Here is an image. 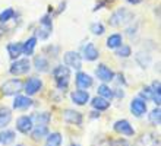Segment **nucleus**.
Masks as SVG:
<instances>
[{
	"instance_id": "1",
	"label": "nucleus",
	"mask_w": 161,
	"mask_h": 146,
	"mask_svg": "<svg viewBox=\"0 0 161 146\" xmlns=\"http://www.w3.org/2000/svg\"><path fill=\"white\" fill-rule=\"evenodd\" d=\"M133 19H135V13L126 8H119L110 15L108 25L111 28H122V26H126L127 24L133 22Z\"/></svg>"
},
{
	"instance_id": "2",
	"label": "nucleus",
	"mask_w": 161,
	"mask_h": 146,
	"mask_svg": "<svg viewBox=\"0 0 161 146\" xmlns=\"http://www.w3.org/2000/svg\"><path fill=\"white\" fill-rule=\"evenodd\" d=\"M32 69V64L30 62V57H19L16 60H12L10 66H9V73L13 78H19V76L28 75Z\"/></svg>"
},
{
	"instance_id": "3",
	"label": "nucleus",
	"mask_w": 161,
	"mask_h": 146,
	"mask_svg": "<svg viewBox=\"0 0 161 146\" xmlns=\"http://www.w3.org/2000/svg\"><path fill=\"white\" fill-rule=\"evenodd\" d=\"M0 92L4 96H15L18 94L24 92V80H21L19 78H12L8 79L2 86H0Z\"/></svg>"
},
{
	"instance_id": "4",
	"label": "nucleus",
	"mask_w": 161,
	"mask_h": 146,
	"mask_svg": "<svg viewBox=\"0 0 161 146\" xmlns=\"http://www.w3.org/2000/svg\"><path fill=\"white\" fill-rule=\"evenodd\" d=\"M44 82L38 76H30L28 79L24 82V94L28 96H34L42 91Z\"/></svg>"
},
{
	"instance_id": "5",
	"label": "nucleus",
	"mask_w": 161,
	"mask_h": 146,
	"mask_svg": "<svg viewBox=\"0 0 161 146\" xmlns=\"http://www.w3.org/2000/svg\"><path fill=\"white\" fill-rule=\"evenodd\" d=\"M113 132L120 134V136H125V138H133V136H136L135 127H133V126L130 124V121L126 120V118H120V120L114 121Z\"/></svg>"
},
{
	"instance_id": "6",
	"label": "nucleus",
	"mask_w": 161,
	"mask_h": 146,
	"mask_svg": "<svg viewBox=\"0 0 161 146\" xmlns=\"http://www.w3.org/2000/svg\"><path fill=\"white\" fill-rule=\"evenodd\" d=\"M116 72L111 69L110 66H107L106 63H98V66L95 67V78L98 80H101L103 84H110L114 80Z\"/></svg>"
},
{
	"instance_id": "7",
	"label": "nucleus",
	"mask_w": 161,
	"mask_h": 146,
	"mask_svg": "<svg viewBox=\"0 0 161 146\" xmlns=\"http://www.w3.org/2000/svg\"><path fill=\"white\" fill-rule=\"evenodd\" d=\"M82 56H80L79 51H66L63 54V64H66L70 69H75V70H80L82 69Z\"/></svg>"
},
{
	"instance_id": "8",
	"label": "nucleus",
	"mask_w": 161,
	"mask_h": 146,
	"mask_svg": "<svg viewBox=\"0 0 161 146\" xmlns=\"http://www.w3.org/2000/svg\"><path fill=\"white\" fill-rule=\"evenodd\" d=\"M129 108H130L132 116L141 118V117H144L145 114L148 113V102L145 100H142V98H139V96H136V98H133V100L130 101Z\"/></svg>"
},
{
	"instance_id": "9",
	"label": "nucleus",
	"mask_w": 161,
	"mask_h": 146,
	"mask_svg": "<svg viewBox=\"0 0 161 146\" xmlns=\"http://www.w3.org/2000/svg\"><path fill=\"white\" fill-rule=\"evenodd\" d=\"M34 105V100L32 96H28L25 94H18V95L13 96L12 101V108L18 110V111H25V110L31 108Z\"/></svg>"
},
{
	"instance_id": "10",
	"label": "nucleus",
	"mask_w": 161,
	"mask_h": 146,
	"mask_svg": "<svg viewBox=\"0 0 161 146\" xmlns=\"http://www.w3.org/2000/svg\"><path fill=\"white\" fill-rule=\"evenodd\" d=\"M32 127H34V121L31 120L30 116H19L15 121V130L24 136H28Z\"/></svg>"
},
{
	"instance_id": "11",
	"label": "nucleus",
	"mask_w": 161,
	"mask_h": 146,
	"mask_svg": "<svg viewBox=\"0 0 161 146\" xmlns=\"http://www.w3.org/2000/svg\"><path fill=\"white\" fill-rule=\"evenodd\" d=\"M75 86L78 89H86L88 91L89 88L94 86V78L86 72L82 70H76V75H75Z\"/></svg>"
},
{
	"instance_id": "12",
	"label": "nucleus",
	"mask_w": 161,
	"mask_h": 146,
	"mask_svg": "<svg viewBox=\"0 0 161 146\" xmlns=\"http://www.w3.org/2000/svg\"><path fill=\"white\" fill-rule=\"evenodd\" d=\"M63 121L68 124L82 127L84 124V114L78 110H64L63 111Z\"/></svg>"
},
{
	"instance_id": "13",
	"label": "nucleus",
	"mask_w": 161,
	"mask_h": 146,
	"mask_svg": "<svg viewBox=\"0 0 161 146\" xmlns=\"http://www.w3.org/2000/svg\"><path fill=\"white\" fill-rule=\"evenodd\" d=\"M80 56H82V60H85V62H97L100 58V50L95 47L94 42H86L80 48Z\"/></svg>"
},
{
	"instance_id": "14",
	"label": "nucleus",
	"mask_w": 161,
	"mask_h": 146,
	"mask_svg": "<svg viewBox=\"0 0 161 146\" xmlns=\"http://www.w3.org/2000/svg\"><path fill=\"white\" fill-rule=\"evenodd\" d=\"M89 100H91V95L86 89H78L76 88L75 91L70 92V101L78 107H84V105L89 104Z\"/></svg>"
},
{
	"instance_id": "15",
	"label": "nucleus",
	"mask_w": 161,
	"mask_h": 146,
	"mask_svg": "<svg viewBox=\"0 0 161 146\" xmlns=\"http://www.w3.org/2000/svg\"><path fill=\"white\" fill-rule=\"evenodd\" d=\"M32 67H34L35 70L38 72V73H48L51 70V63L50 60L46 57L44 54H40V56H34L32 58Z\"/></svg>"
},
{
	"instance_id": "16",
	"label": "nucleus",
	"mask_w": 161,
	"mask_h": 146,
	"mask_svg": "<svg viewBox=\"0 0 161 146\" xmlns=\"http://www.w3.org/2000/svg\"><path fill=\"white\" fill-rule=\"evenodd\" d=\"M89 104H91L92 110H97L98 113H106L107 110L111 107V101H108V100H106V98H103V96L97 95V96H94V98L89 100Z\"/></svg>"
},
{
	"instance_id": "17",
	"label": "nucleus",
	"mask_w": 161,
	"mask_h": 146,
	"mask_svg": "<svg viewBox=\"0 0 161 146\" xmlns=\"http://www.w3.org/2000/svg\"><path fill=\"white\" fill-rule=\"evenodd\" d=\"M51 76H53V79L54 80H57V79H70V76H72V69L68 67L66 64H57V66L53 67Z\"/></svg>"
},
{
	"instance_id": "18",
	"label": "nucleus",
	"mask_w": 161,
	"mask_h": 146,
	"mask_svg": "<svg viewBox=\"0 0 161 146\" xmlns=\"http://www.w3.org/2000/svg\"><path fill=\"white\" fill-rule=\"evenodd\" d=\"M37 44H38V40L37 37H30L26 38L25 41L22 42V56L25 57H32L35 53V48H37Z\"/></svg>"
},
{
	"instance_id": "19",
	"label": "nucleus",
	"mask_w": 161,
	"mask_h": 146,
	"mask_svg": "<svg viewBox=\"0 0 161 146\" xmlns=\"http://www.w3.org/2000/svg\"><path fill=\"white\" fill-rule=\"evenodd\" d=\"M48 133H50L48 126H34L32 130L30 132V138L34 142H41V140H44L47 138Z\"/></svg>"
},
{
	"instance_id": "20",
	"label": "nucleus",
	"mask_w": 161,
	"mask_h": 146,
	"mask_svg": "<svg viewBox=\"0 0 161 146\" xmlns=\"http://www.w3.org/2000/svg\"><path fill=\"white\" fill-rule=\"evenodd\" d=\"M30 117L34 121V126H48L51 121V113L48 111H35Z\"/></svg>"
},
{
	"instance_id": "21",
	"label": "nucleus",
	"mask_w": 161,
	"mask_h": 146,
	"mask_svg": "<svg viewBox=\"0 0 161 146\" xmlns=\"http://www.w3.org/2000/svg\"><path fill=\"white\" fill-rule=\"evenodd\" d=\"M149 88H151L149 101H153L157 107H160L161 105V82H160V79L153 80V84L149 85Z\"/></svg>"
},
{
	"instance_id": "22",
	"label": "nucleus",
	"mask_w": 161,
	"mask_h": 146,
	"mask_svg": "<svg viewBox=\"0 0 161 146\" xmlns=\"http://www.w3.org/2000/svg\"><path fill=\"white\" fill-rule=\"evenodd\" d=\"M13 120L12 110L6 107V105H0V130L6 129Z\"/></svg>"
},
{
	"instance_id": "23",
	"label": "nucleus",
	"mask_w": 161,
	"mask_h": 146,
	"mask_svg": "<svg viewBox=\"0 0 161 146\" xmlns=\"http://www.w3.org/2000/svg\"><path fill=\"white\" fill-rule=\"evenodd\" d=\"M135 62L138 63V66L141 69H148L153 63V57L148 51H138L135 54Z\"/></svg>"
},
{
	"instance_id": "24",
	"label": "nucleus",
	"mask_w": 161,
	"mask_h": 146,
	"mask_svg": "<svg viewBox=\"0 0 161 146\" xmlns=\"http://www.w3.org/2000/svg\"><path fill=\"white\" fill-rule=\"evenodd\" d=\"M16 140V130H9V129H2L0 130V145L2 146H9Z\"/></svg>"
},
{
	"instance_id": "25",
	"label": "nucleus",
	"mask_w": 161,
	"mask_h": 146,
	"mask_svg": "<svg viewBox=\"0 0 161 146\" xmlns=\"http://www.w3.org/2000/svg\"><path fill=\"white\" fill-rule=\"evenodd\" d=\"M6 51H8L10 60H16L22 56V42H8L6 44Z\"/></svg>"
},
{
	"instance_id": "26",
	"label": "nucleus",
	"mask_w": 161,
	"mask_h": 146,
	"mask_svg": "<svg viewBox=\"0 0 161 146\" xmlns=\"http://www.w3.org/2000/svg\"><path fill=\"white\" fill-rule=\"evenodd\" d=\"M63 143V134L60 132H50L46 138L44 146H62Z\"/></svg>"
},
{
	"instance_id": "27",
	"label": "nucleus",
	"mask_w": 161,
	"mask_h": 146,
	"mask_svg": "<svg viewBox=\"0 0 161 146\" xmlns=\"http://www.w3.org/2000/svg\"><path fill=\"white\" fill-rule=\"evenodd\" d=\"M122 44H123V35L120 32L111 34L110 37L107 38V41H106L107 48H110V50H116V48L120 47Z\"/></svg>"
},
{
	"instance_id": "28",
	"label": "nucleus",
	"mask_w": 161,
	"mask_h": 146,
	"mask_svg": "<svg viewBox=\"0 0 161 146\" xmlns=\"http://www.w3.org/2000/svg\"><path fill=\"white\" fill-rule=\"evenodd\" d=\"M148 121L153 127H160L161 124V108L155 105V108H153L151 111H148Z\"/></svg>"
},
{
	"instance_id": "29",
	"label": "nucleus",
	"mask_w": 161,
	"mask_h": 146,
	"mask_svg": "<svg viewBox=\"0 0 161 146\" xmlns=\"http://www.w3.org/2000/svg\"><path fill=\"white\" fill-rule=\"evenodd\" d=\"M97 95L103 96V98H106L108 101H113L114 100V95H113V88L110 86L108 84H103L98 85L97 86Z\"/></svg>"
},
{
	"instance_id": "30",
	"label": "nucleus",
	"mask_w": 161,
	"mask_h": 146,
	"mask_svg": "<svg viewBox=\"0 0 161 146\" xmlns=\"http://www.w3.org/2000/svg\"><path fill=\"white\" fill-rule=\"evenodd\" d=\"M114 51V56L119 58H129L132 54H133V50H132V47L129 44H122L120 47H117Z\"/></svg>"
},
{
	"instance_id": "31",
	"label": "nucleus",
	"mask_w": 161,
	"mask_h": 146,
	"mask_svg": "<svg viewBox=\"0 0 161 146\" xmlns=\"http://www.w3.org/2000/svg\"><path fill=\"white\" fill-rule=\"evenodd\" d=\"M15 16H16L15 9H13V8H6L4 10H2V12H0V24H8L9 21L15 19Z\"/></svg>"
},
{
	"instance_id": "32",
	"label": "nucleus",
	"mask_w": 161,
	"mask_h": 146,
	"mask_svg": "<svg viewBox=\"0 0 161 146\" xmlns=\"http://www.w3.org/2000/svg\"><path fill=\"white\" fill-rule=\"evenodd\" d=\"M38 25L53 32V18H51L50 13H46V15H42V16L40 18V19H38Z\"/></svg>"
},
{
	"instance_id": "33",
	"label": "nucleus",
	"mask_w": 161,
	"mask_h": 146,
	"mask_svg": "<svg viewBox=\"0 0 161 146\" xmlns=\"http://www.w3.org/2000/svg\"><path fill=\"white\" fill-rule=\"evenodd\" d=\"M50 35H51V31L42 28V26H40V25H38V28H35V31H34V37H37L38 41H47V40L50 38Z\"/></svg>"
},
{
	"instance_id": "34",
	"label": "nucleus",
	"mask_w": 161,
	"mask_h": 146,
	"mask_svg": "<svg viewBox=\"0 0 161 146\" xmlns=\"http://www.w3.org/2000/svg\"><path fill=\"white\" fill-rule=\"evenodd\" d=\"M42 53L51 58H56V57H59V54H60V47L54 46V44H48V46H46L42 48Z\"/></svg>"
},
{
	"instance_id": "35",
	"label": "nucleus",
	"mask_w": 161,
	"mask_h": 146,
	"mask_svg": "<svg viewBox=\"0 0 161 146\" xmlns=\"http://www.w3.org/2000/svg\"><path fill=\"white\" fill-rule=\"evenodd\" d=\"M89 31H91L92 35L100 37V35H103V34L106 32V26L103 25L101 22H94V24H91V26H89Z\"/></svg>"
},
{
	"instance_id": "36",
	"label": "nucleus",
	"mask_w": 161,
	"mask_h": 146,
	"mask_svg": "<svg viewBox=\"0 0 161 146\" xmlns=\"http://www.w3.org/2000/svg\"><path fill=\"white\" fill-rule=\"evenodd\" d=\"M69 80L70 79H57V80H54L56 89H57L59 92H62V94L68 92L69 91Z\"/></svg>"
},
{
	"instance_id": "37",
	"label": "nucleus",
	"mask_w": 161,
	"mask_h": 146,
	"mask_svg": "<svg viewBox=\"0 0 161 146\" xmlns=\"http://www.w3.org/2000/svg\"><path fill=\"white\" fill-rule=\"evenodd\" d=\"M108 146H133L127 139L125 138H119V139H113V140H110L108 142Z\"/></svg>"
},
{
	"instance_id": "38",
	"label": "nucleus",
	"mask_w": 161,
	"mask_h": 146,
	"mask_svg": "<svg viewBox=\"0 0 161 146\" xmlns=\"http://www.w3.org/2000/svg\"><path fill=\"white\" fill-rule=\"evenodd\" d=\"M153 139V136L151 134H142L141 138H138L136 139V142H135V146H147L149 143V140Z\"/></svg>"
},
{
	"instance_id": "39",
	"label": "nucleus",
	"mask_w": 161,
	"mask_h": 146,
	"mask_svg": "<svg viewBox=\"0 0 161 146\" xmlns=\"http://www.w3.org/2000/svg\"><path fill=\"white\" fill-rule=\"evenodd\" d=\"M149 95H151V88H149V85L144 86V88H142V91L138 94V96H139V98H142V100H145L147 102L149 101Z\"/></svg>"
},
{
	"instance_id": "40",
	"label": "nucleus",
	"mask_w": 161,
	"mask_h": 146,
	"mask_svg": "<svg viewBox=\"0 0 161 146\" xmlns=\"http://www.w3.org/2000/svg\"><path fill=\"white\" fill-rule=\"evenodd\" d=\"M138 29H139V26H138V24L136 25H132V26H127L126 31H125V35L129 38H133L138 34Z\"/></svg>"
},
{
	"instance_id": "41",
	"label": "nucleus",
	"mask_w": 161,
	"mask_h": 146,
	"mask_svg": "<svg viewBox=\"0 0 161 146\" xmlns=\"http://www.w3.org/2000/svg\"><path fill=\"white\" fill-rule=\"evenodd\" d=\"M110 2H111V0H98L97 3H95V6H94L92 12H97V10H100V9H104V8H107Z\"/></svg>"
},
{
	"instance_id": "42",
	"label": "nucleus",
	"mask_w": 161,
	"mask_h": 146,
	"mask_svg": "<svg viewBox=\"0 0 161 146\" xmlns=\"http://www.w3.org/2000/svg\"><path fill=\"white\" fill-rule=\"evenodd\" d=\"M114 80H116V82H117L119 85H122L123 88L127 86V80H126V78H125V75H123V73H116Z\"/></svg>"
},
{
	"instance_id": "43",
	"label": "nucleus",
	"mask_w": 161,
	"mask_h": 146,
	"mask_svg": "<svg viewBox=\"0 0 161 146\" xmlns=\"http://www.w3.org/2000/svg\"><path fill=\"white\" fill-rule=\"evenodd\" d=\"M113 95H114V98H117V100H123L126 94H125V91L120 89V88H113Z\"/></svg>"
},
{
	"instance_id": "44",
	"label": "nucleus",
	"mask_w": 161,
	"mask_h": 146,
	"mask_svg": "<svg viewBox=\"0 0 161 146\" xmlns=\"http://www.w3.org/2000/svg\"><path fill=\"white\" fill-rule=\"evenodd\" d=\"M66 4H68V2H62V3L59 4V9L56 10V12L51 13V18H54V16H59L62 12H64V9H66Z\"/></svg>"
},
{
	"instance_id": "45",
	"label": "nucleus",
	"mask_w": 161,
	"mask_h": 146,
	"mask_svg": "<svg viewBox=\"0 0 161 146\" xmlns=\"http://www.w3.org/2000/svg\"><path fill=\"white\" fill-rule=\"evenodd\" d=\"M100 117H101V113H98L97 110H92V111L89 113V118H91V120H98Z\"/></svg>"
},
{
	"instance_id": "46",
	"label": "nucleus",
	"mask_w": 161,
	"mask_h": 146,
	"mask_svg": "<svg viewBox=\"0 0 161 146\" xmlns=\"http://www.w3.org/2000/svg\"><path fill=\"white\" fill-rule=\"evenodd\" d=\"M8 32V28H6V24H0V40L4 37V34Z\"/></svg>"
},
{
	"instance_id": "47",
	"label": "nucleus",
	"mask_w": 161,
	"mask_h": 146,
	"mask_svg": "<svg viewBox=\"0 0 161 146\" xmlns=\"http://www.w3.org/2000/svg\"><path fill=\"white\" fill-rule=\"evenodd\" d=\"M129 4H133V6H136V4H141L144 0H126Z\"/></svg>"
},
{
	"instance_id": "48",
	"label": "nucleus",
	"mask_w": 161,
	"mask_h": 146,
	"mask_svg": "<svg viewBox=\"0 0 161 146\" xmlns=\"http://www.w3.org/2000/svg\"><path fill=\"white\" fill-rule=\"evenodd\" d=\"M153 146H160V139H157V140H154V145Z\"/></svg>"
},
{
	"instance_id": "49",
	"label": "nucleus",
	"mask_w": 161,
	"mask_h": 146,
	"mask_svg": "<svg viewBox=\"0 0 161 146\" xmlns=\"http://www.w3.org/2000/svg\"><path fill=\"white\" fill-rule=\"evenodd\" d=\"M9 146H10V145H9ZM12 146H25V145H24V143H16V145H12Z\"/></svg>"
},
{
	"instance_id": "50",
	"label": "nucleus",
	"mask_w": 161,
	"mask_h": 146,
	"mask_svg": "<svg viewBox=\"0 0 161 146\" xmlns=\"http://www.w3.org/2000/svg\"><path fill=\"white\" fill-rule=\"evenodd\" d=\"M69 146H80V145H79V143H70Z\"/></svg>"
}]
</instances>
